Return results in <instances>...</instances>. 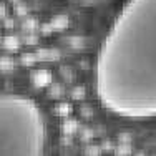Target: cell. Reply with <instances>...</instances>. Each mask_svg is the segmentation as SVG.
I'll use <instances>...</instances> for the list:
<instances>
[{
    "label": "cell",
    "instance_id": "1",
    "mask_svg": "<svg viewBox=\"0 0 156 156\" xmlns=\"http://www.w3.org/2000/svg\"><path fill=\"white\" fill-rule=\"evenodd\" d=\"M93 87L115 116L156 118V0H125L100 42Z\"/></svg>",
    "mask_w": 156,
    "mask_h": 156
},
{
    "label": "cell",
    "instance_id": "2",
    "mask_svg": "<svg viewBox=\"0 0 156 156\" xmlns=\"http://www.w3.org/2000/svg\"><path fill=\"white\" fill-rule=\"evenodd\" d=\"M43 111L27 95L0 91V156H38L47 150Z\"/></svg>",
    "mask_w": 156,
    "mask_h": 156
},
{
    "label": "cell",
    "instance_id": "3",
    "mask_svg": "<svg viewBox=\"0 0 156 156\" xmlns=\"http://www.w3.org/2000/svg\"><path fill=\"white\" fill-rule=\"evenodd\" d=\"M81 2H101V0H81Z\"/></svg>",
    "mask_w": 156,
    "mask_h": 156
}]
</instances>
